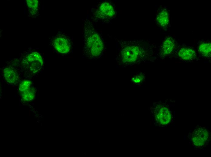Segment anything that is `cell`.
I'll return each mask as SVG.
<instances>
[{
    "label": "cell",
    "mask_w": 211,
    "mask_h": 157,
    "mask_svg": "<svg viewBox=\"0 0 211 157\" xmlns=\"http://www.w3.org/2000/svg\"><path fill=\"white\" fill-rule=\"evenodd\" d=\"M211 42L208 40H203L199 45L198 51L200 56L207 59H210L211 53Z\"/></svg>",
    "instance_id": "7c38bea8"
},
{
    "label": "cell",
    "mask_w": 211,
    "mask_h": 157,
    "mask_svg": "<svg viewBox=\"0 0 211 157\" xmlns=\"http://www.w3.org/2000/svg\"><path fill=\"white\" fill-rule=\"evenodd\" d=\"M83 34L85 54L90 59H96L101 57L104 50V42L88 21L85 23Z\"/></svg>",
    "instance_id": "7a4b0ae2"
},
{
    "label": "cell",
    "mask_w": 211,
    "mask_h": 157,
    "mask_svg": "<svg viewBox=\"0 0 211 157\" xmlns=\"http://www.w3.org/2000/svg\"><path fill=\"white\" fill-rule=\"evenodd\" d=\"M170 105L166 102H156L151 107V112L159 125L166 126L172 122L173 117Z\"/></svg>",
    "instance_id": "3957f363"
},
{
    "label": "cell",
    "mask_w": 211,
    "mask_h": 157,
    "mask_svg": "<svg viewBox=\"0 0 211 157\" xmlns=\"http://www.w3.org/2000/svg\"><path fill=\"white\" fill-rule=\"evenodd\" d=\"M116 14V11L113 5L107 1L99 4L94 13V16L97 19L105 21L112 19Z\"/></svg>",
    "instance_id": "8992f818"
},
{
    "label": "cell",
    "mask_w": 211,
    "mask_h": 157,
    "mask_svg": "<svg viewBox=\"0 0 211 157\" xmlns=\"http://www.w3.org/2000/svg\"><path fill=\"white\" fill-rule=\"evenodd\" d=\"M3 74L5 79L9 83H15L18 80V72L13 67H5L3 69Z\"/></svg>",
    "instance_id": "4fadbf2b"
},
{
    "label": "cell",
    "mask_w": 211,
    "mask_h": 157,
    "mask_svg": "<svg viewBox=\"0 0 211 157\" xmlns=\"http://www.w3.org/2000/svg\"><path fill=\"white\" fill-rule=\"evenodd\" d=\"M52 44L55 49L59 53L66 54L70 51L72 43L69 38L62 33H59L54 37Z\"/></svg>",
    "instance_id": "9c48e42d"
},
{
    "label": "cell",
    "mask_w": 211,
    "mask_h": 157,
    "mask_svg": "<svg viewBox=\"0 0 211 157\" xmlns=\"http://www.w3.org/2000/svg\"><path fill=\"white\" fill-rule=\"evenodd\" d=\"M145 75L142 72H140L132 76L131 78L132 83L139 85L143 83L145 80Z\"/></svg>",
    "instance_id": "9a60e30c"
},
{
    "label": "cell",
    "mask_w": 211,
    "mask_h": 157,
    "mask_svg": "<svg viewBox=\"0 0 211 157\" xmlns=\"http://www.w3.org/2000/svg\"><path fill=\"white\" fill-rule=\"evenodd\" d=\"M210 132L205 127H196L191 136L193 145L199 149L205 147L210 141Z\"/></svg>",
    "instance_id": "5b68a950"
},
{
    "label": "cell",
    "mask_w": 211,
    "mask_h": 157,
    "mask_svg": "<svg viewBox=\"0 0 211 157\" xmlns=\"http://www.w3.org/2000/svg\"><path fill=\"white\" fill-rule=\"evenodd\" d=\"M26 4L28 10L30 14L32 16L35 15L38 11L39 7V1L36 0H27Z\"/></svg>",
    "instance_id": "5bb4252c"
},
{
    "label": "cell",
    "mask_w": 211,
    "mask_h": 157,
    "mask_svg": "<svg viewBox=\"0 0 211 157\" xmlns=\"http://www.w3.org/2000/svg\"><path fill=\"white\" fill-rule=\"evenodd\" d=\"M116 64L119 67L131 66L156 59V48L147 40L121 39L117 41Z\"/></svg>",
    "instance_id": "6da1fadb"
},
{
    "label": "cell",
    "mask_w": 211,
    "mask_h": 157,
    "mask_svg": "<svg viewBox=\"0 0 211 157\" xmlns=\"http://www.w3.org/2000/svg\"><path fill=\"white\" fill-rule=\"evenodd\" d=\"M19 93L23 100L26 101H30L34 99L35 91L32 82L25 80L20 83L19 87Z\"/></svg>",
    "instance_id": "30bf717a"
},
{
    "label": "cell",
    "mask_w": 211,
    "mask_h": 157,
    "mask_svg": "<svg viewBox=\"0 0 211 157\" xmlns=\"http://www.w3.org/2000/svg\"><path fill=\"white\" fill-rule=\"evenodd\" d=\"M173 56L179 60L185 62L198 60L199 57L197 51L193 47L186 45L178 47Z\"/></svg>",
    "instance_id": "ba28073f"
},
{
    "label": "cell",
    "mask_w": 211,
    "mask_h": 157,
    "mask_svg": "<svg viewBox=\"0 0 211 157\" xmlns=\"http://www.w3.org/2000/svg\"><path fill=\"white\" fill-rule=\"evenodd\" d=\"M177 48L175 40L171 37H168L162 43L157 55L162 59L173 57Z\"/></svg>",
    "instance_id": "52a82bcc"
},
{
    "label": "cell",
    "mask_w": 211,
    "mask_h": 157,
    "mask_svg": "<svg viewBox=\"0 0 211 157\" xmlns=\"http://www.w3.org/2000/svg\"><path fill=\"white\" fill-rule=\"evenodd\" d=\"M157 24L160 27L167 28L169 23V15L168 10L166 8L159 10L156 18Z\"/></svg>",
    "instance_id": "8fae6325"
},
{
    "label": "cell",
    "mask_w": 211,
    "mask_h": 157,
    "mask_svg": "<svg viewBox=\"0 0 211 157\" xmlns=\"http://www.w3.org/2000/svg\"><path fill=\"white\" fill-rule=\"evenodd\" d=\"M24 69L32 73H35L42 67L43 62L40 54L36 52H32L24 57L22 61Z\"/></svg>",
    "instance_id": "277c9868"
}]
</instances>
